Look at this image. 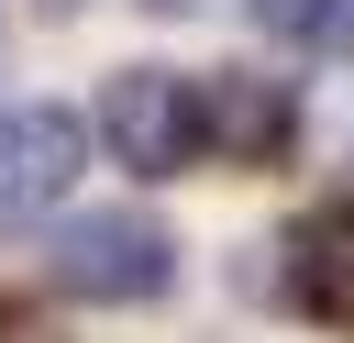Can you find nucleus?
<instances>
[{"instance_id": "nucleus-1", "label": "nucleus", "mask_w": 354, "mask_h": 343, "mask_svg": "<svg viewBox=\"0 0 354 343\" xmlns=\"http://www.w3.org/2000/svg\"><path fill=\"white\" fill-rule=\"evenodd\" d=\"M44 277H55L66 299L144 310V299H166V277H177V232H166L155 210H77V221H55Z\"/></svg>"}, {"instance_id": "nucleus-2", "label": "nucleus", "mask_w": 354, "mask_h": 343, "mask_svg": "<svg viewBox=\"0 0 354 343\" xmlns=\"http://www.w3.org/2000/svg\"><path fill=\"white\" fill-rule=\"evenodd\" d=\"M100 144H111V166H133V177H188V155H199V100H188V77H177V66H111V77H100Z\"/></svg>"}, {"instance_id": "nucleus-3", "label": "nucleus", "mask_w": 354, "mask_h": 343, "mask_svg": "<svg viewBox=\"0 0 354 343\" xmlns=\"http://www.w3.org/2000/svg\"><path fill=\"white\" fill-rule=\"evenodd\" d=\"M188 100H199V155H210V166H288V144H299V89H288V77H266V66H210Z\"/></svg>"}, {"instance_id": "nucleus-4", "label": "nucleus", "mask_w": 354, "mask_h": 343, "mask_svg": "<svg viewBox=\"0 0 354 343\" xmlns=\"http://www.w3.org/2000/svg\"><path fill=\"white\" fill-rule=\"evenodd\" d=\"M77 166H88V122H77L66 100H22V111H0V232L44 221V210L77 188Z\"/></svg>"}, {"instance_id": "nucleus-5", "label": "nucleus", "mask_w": 354, "mask_h": 343, "mask_svg": "<svg viewBox=\"0 0 354 343\" xmlns=\"http://www.w3.org/2000/svg\"><path fill=\"white\" fill-rule=\"evenodd\" d=\"M288 299L321 332H354V199L299 210V232H288Z\"/></svg>"}, {"instance_id": "nucleus-6", "label": "nucleus", "mask_w": 354, "mask_h": 343, "mask_svg": "<svg viewBox=\"0 0 354 343\" xmlns=\"http://www.w3.org/2000/svg\"><path fill=\"white\" fill-rule=\"evenodd\" d=\"M254 22L299 55H354V0H254Z\"/></svg>"}, {"instance_id": "nucleus-7", "label": "nucleus", "mask_w": 354, "mask_h": 343, "mask_svg": "<svg viewBox=\"0 0 354 343\" xmlns=\"http://www.w3.org/2000/svg\"><path fill=\"white\" fill-rule=\"evenodd\" d=\"M44 11H77V0H44Z\"/></svg>"}]
</instances>
